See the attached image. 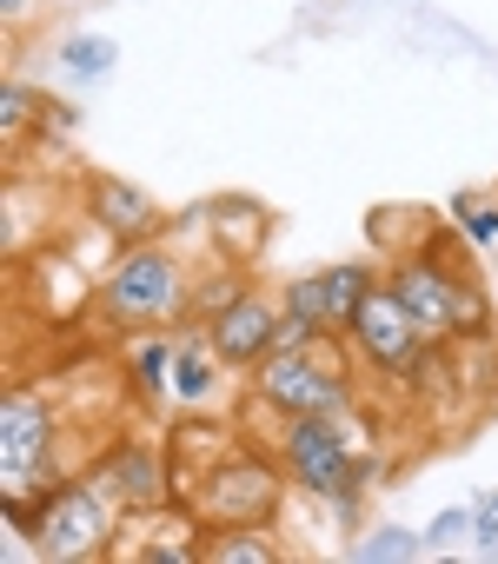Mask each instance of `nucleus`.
<instances>
[{"label":"nucleus","mask_w":498,"mask_h":564,"mask_svg":"<svg viewBox=\"0 0 498 564\" xmlns=\"http://www.w3.org/2000/svg\"><path fill=\"white\" fill-rule=\"evenodd\" d=\"M213 252H186L180 232L166 226L160 239L120 246V259L107 265L100 293H94V319L107 333H153V326H193V286L199 265Z\"/></svg>","instance_id":"f257e3e1"},{"label":"nucleus","mask_w":498,"mask_h":564,"mask_svg":"<svg viewBox=\"0 0 498 564\" xmlns=\"http://www.w3.org/2000/svg\"><path fill=\"white\" fill-rule=\"evenodd\" d=\"M386 286L405 300V313L419 319V333L432 346H452V339H478L498 326L491 313V293H485V279L472 272V246L445 226L425 252H405L386 265Z\"/></svg>","instance_id":"f03ea898"},{"label":"nucleus","mask_w":498,"mask_h":564,"mask_svg":"<svg viewBox=\"0 0 498 564\" xmlns=\"http://www.w3.org/2000/svg\"><path fill=\"white\" fill-rule=\"evenodd\" d=\"M359 352L346 333H320L313 346H293V352H267L253 372H246V399H239V419H267L260 438L280 432V419H300V412H339V405H359Z\"/></svg>","instance_id":"7ed1b4c3"},{"label":"nucleus","mask_w":498,"mask_h":564,"mask_svg":"<svg viewBox=\"0 0 498 564\" xmlns=\"http://www.w3.org/2000/svg\"><path fill=\"white\" fill-rule=\"evenodd\" d=\"M180 505L206 531H219V524H273L293 505V478H286V465H280V452L267 438H239Z\"/></svg>","instance_id":"20e7f679"},{"label":"nucleus","mask_w":498,"mask_h":564,"mask_svg":"<svg viewBox=\"0 0 498 564\" xmlns=\"http://www.w3.org/2000/svg\"><path fill=\"white\" fill-rule=\"evenodd\" d=\"M120 524H127V505L100 485V471H74L41 498L28 544L41 564H87V557H113Z\"/></svg>","instance_id":"39448f33"},{"label":"nucleus","mask_w":498,"mask_h":564,"mask_svg":"<svg viewBox=\"0 0 498 564\" xmlns=\"http://www.w3.org/2000/svg\"><path fill=\"white\" fill-rule=\"evenodd\" d=\"M346 339H353L359 366L372 379H392V386H425V372L439 366V346L419 333V319L405 313V300L386 286V272H379V286L366 293L359 319L346 326Z\"/></svg>","instance_id":"423d86ee"},{"label":"nucleus","mask_w":498,"mask_h":564,"mask_svg":"<svg viewBox=\"0 0 498 564\" xmlns=\"http://www.w3.org/2000/svg\"><path fill=\"white\" fill-rule=\"evenodd\" d=\"M379 272H386V265H372V259H333V265H320V272L286 279V286H280V306H286L293 319L320 326V333H346V326L359 319L366 293L379 286Z\"/></svg>","instance_id":"0eeeda50"},{"label":"nucleus","mask_w":498,"mask_h":564,"mask_svg":"<svg viewBox=\"0 0 498 564\" xmlns=\"http://www.w3.org/2000/svg\"><path fill=\"white\" fill-rule=\"evenodd\" d=\"M94 471H100V485H107L127 511H166V505H180V491H173V458H166V432H160V438H153V432L107 438L100 458H94Z\"/></svg>","instance_id":"6e6552de"},{"label":"nucleus","mask_w":498,"mask_h":564,"mask_svg":"<svg viewBox=\"0 0 498 564\" xmlns=\"http://www.w3.org/2000/svg\"><path fill=\"white\" fill-rule=\"evenodd\" d=\"M74 206H80V219H94L100 232H113L120 246H140V239H160L166 226H173V213L140 186V180H120V173H80L74 180Z\"/></svg>","instance_id":"1a4fd4ad"},{"label":"nucleus","mask_w":498,"mask_h":564,"mask_svg":"<svg viewBox=\"0 0 498 564\" xmlns=\"http://www.w3.org/2000/svg\"><path fill=\"white\" fill-rule=\"evenodd\" d=\"M246 399V372H232L219 359V346L206 339V326H180V352H173V392L166 405L173 412H239Z\"/></svg>","instance_id":"9d476101"},{"label":"nucleus","mask_w":498,"mask_h":564,"mask_svg":"<svg viewBox=\"0 0 498 564\" xmlns=\"http://www.w3.org/2000/svg\"><path fill=\"white\" fill-rule=\"evenodd\" d=\"M280 293L273 286H260V279H246V293L226 306V313H213L206 319V339L219 346V359L232 366V372H253L273 346H280Z\"/></svg>","instance_id":"9b49d317"},{"label":"nucleus","mask_w":498,"mask_h":564,"mask_svg":"<svg viewBox=\"0 0 498 564\" xmlns=\"http://www.w3.org/2000/svg\"><path fill=\"white\" fill-rule=\"evenodd\" d=\"M280 232V213L260 199V193H213L206 199V239H213V259L239 265V272H253L267 259Z\"/></svg>","instance_id":"f8f14e48"},{"label":"nucleus","mask_w":498,"mask_h":564,"mask_svg":"<svg viewBox=\"0 0 498 564\" xmlns=\"http://www.w3.org/2000/svg\"><path fill=\"white\" fill-rule=\"evenodd\" d=\"M173 352H180V326H153V333H120V379L140 405H166L173 392Z\"/></svg>","instance_id":"ddd939ff"},{"label":"nucleus","mask_w":498,"mask_h":564,"mask_svg":"<svg viewBox=\"0 0 498 564\" xmlns=\"http://www.w3.org/2000/svg\"><path fill=\"white\" fill-rule=\"evenodd\" d=\"M439 232H445V213H432V206H372V219H366V246L386 265L405 252H425Z\"/></svg>","instance_id":"4468645a"},{"label":"nucleus","mask_w":498,"mask_h":564,"mask_svg":"<svg viewBox=\"0 0 498 564\" xmlns=\"http://www.w3.org/2000/svg\"><path fill=\"white\" fill-rule=\"evenodd\" d=\"M286 551H293L286 518H273V524H219V531H206L199 564H280Z\"/></svg>","instance_id":"2eb2a0df"},{"label":"nucleus","mask_w":498,"mask_h":564,"mask_svg":"<svg viewBox=\"0 0 498 564\" xmlns=\"http://www.w3.org/2000/svg\"><path fill=\"white\" fill-rule=\"evenodd\" d=\"M113 67H120V41H113V34L74 28V34H61V41H54V74H61L74 94H87V87L113 80Z\"/></svg>","instance_id":"dca6fc26"},{"label":"nucleus","mask_w":498,"mask_h":564,"mask_svg":"<svg viewBox=\"0 0 498 564\" xmlns=\"http://www.w3.org/2000/svg\"><path fill=\"white\" fill-rule=\"evenodd\" d=\"M41 120H47V87H34L28 74H8V87H0V140H8V160L41 147Z\"/></svg>","instance_id":"f3484780"},{"label":"nucleus","mask_w":498,"mask_h":564,"mask_svg":"<svg viewBox=\"0 0 498 564\" xmlns=\"http://www.w3.org/2000/svg\"><path fill=\"white\" fill-rule=\"evenodd\" d=\"M445 226L472 246V252H498V186H465L445 199Z\"/></svg>","instance_id":"a211bd4d"},{"label":"nucleus","mask_w":498,"mask_h":564,"mask_svg":"<svg viewBox=\"0 0 498 564\" xmlns=\"http://www.w3.org/2000/svg\"><path fill=\"white\" fill-rule=\"evenodd\" d=\"M353 564H412L419 551H425V531H412V524H366V531H353Z\"/></svg>","instance_id":"6ab92c4d"},{"label":"nucleus","mask_w":498,"mask_h":564,"mask_svg":"<svg viewBox=\"0 0 498 564\" xmlns=\"http://www.w3.org/2000/svg\"><path fill=\"white\" fill-rule=\"evenodd\" d=\"M472 518H478V505H472V498H465V505H445V511L425 524V551H445V544L472 538Z\"/></svg>","instance_id":"aec40b11"},{"label":"nucleus","mask_w":498,"mask_h":564,"mask_svg":"<svg viewBox=\"0 0 498 564\" xmlns=\"http://www.w3.org/2000/svg\"><path fill=\"white\" fill-rule=\"evenodd\" d=\"M74 133H80V113H74L67 100H54V94H47V120H41V147H67Z\"/></svg>","instance_id":"412c9836"},{"label":"nucleus","mask_w":498,"mask_h":564,"mask_svg":"<svg viewBox=\"0 0 498 564\" xmlns=\"http://www.w3.org/2000/svg\"><path fill=\"white\" fill-rule=\"evenodd\" d=\"M472 505H478V518H472V544H478V551H498V485L478 491Z\"/></svg>","instance_id":"4be33fe9"},{"label":"nucleus","mask_w":498,"mask_h":564,"mask_svg":"<svg viewBox=\"0 0 498 564\" xmlns=\"http://www.w3.org/2000/svg\"><path fill=\"white\" fill-rule=\"evenodd\" d=\"M34 14H41V0H0V21H8V34H14V41L28 34V21H34Z\"/></svg>","instance_id":"5701e85b"}]
</instances>
